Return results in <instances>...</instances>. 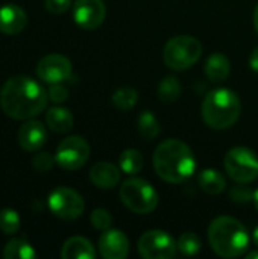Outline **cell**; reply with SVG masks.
Here are the masks:
<instances>
[{"label":"cell","instance_id":"cell-37","mask_svg":"<svg viewBox=\"0 0 258 259\" xmlns=\"http://www.w3.org/2000/svg\"><path fill=\"white\" fill-rule=\"evenodd\" d=\"M252 200H254V203H255V208H257V211H258V190L255 191V193H254V199H252Z\"/></svg>","mask_w":258,"mask_h":259},{"label":"cell","instance_id":"cell-29","mask_svg":"<svg viewBox=\"0 0 258 259\" xmlns=\"http://www.w3.org/2000/svg\"><path fill=\"white\" fill-rule=\"evenodd\" d=\"M56 161H55V158L50 155V153H47V152H40L38 155H35V158L32 159V165H33V168L36 170V171H41V173H44V171H49L52 167H53V164H55Z\"/></svg>","mask_w":258,"mask_h":259},{"label":"cell","instance_id":"cell-4","mask_svg":"<svg viewBox=\"0 0 258 259\" xmlns=\"http://www.w3.org/2000/svg\"><path fill=\"white\" fill-rule=\"evenodd\" d=\"M240 112V99L228 88L211 90L202 102V118L207 126L216 131L231 127L239 120Z\"/></svg>","mask_w":258,"mask_h":259},{"label":"cell","instance_id":"cell-18","mask_svg":"<svg viewBox=\"0 0 258 259\" xmlns=\"http://www.w3.org/2000/svg\"><path fill=\"white\" fill-rule=\"evenodd\" d=\"M204 71H205V76L211 82H222L231 73V62L224 53L216 52V53H211L208 59L205 61Z\"/></svg>","mask_w":258,"mask_h":259},{"label":"cell","instance_id":"cell-3","mask_svg":"<svg viewBox=\"0 0 258 259\" xmlns=\"http://www.w3.org/2000/svg\"><path fill=\"white\" fill-rule=\"evenodd\" d=\"M208 243L216 255L227 259L239 258L249 247V234L237 219L222 215L210 223Z\"/></svg>","mask_w":258,"mask_h":259},{"label":"cell","instance_id":"cell-11","mask_svg":"<svg viewBox=\"0 0 258 259\" xmlns=\"http://www.w3.org/2000/svg\"><path fill=\"white\" fill-rule=\"evenodd\" d=\"M36 74L46 83H61L71 76V62L59 53H50L40 59Z\"/></svg>","mask_w":258,"mask_h":259},{"label":"cell","instance_id":"cell-23","mask_svg":"<svg viewBox=\"0 0 258 259\" xmlns=\"http://www.w3.org/2000/svg\"><path fill=\"white\" fill-rule=\"evenodd\" d=\"M137 129H138V134L141 135V138L149 140V141L157 138L161 131L160 123L152 111H143L140 114L138 121H137Z\"/></svg>","mask_w":258,"mask_h":259},{"label":"cell","instance_id":"cell-6","mask_svg":"<svg viewBox=\"0 0 258 259\" xmlns=\"http://www.w3.org/2000/svg\"><path fill=\"white\" fill-rule=\"evenodd\" d=\"M122 203L135 214H151L158 206V193L144 179L131 178L120 187Z\"/></svg>","mask_w":258,"mask_h":259},{"label":"cell","instance_id":"cell-16","mask_svg":"<svg viewBox=\"0 0 258 259\" xmlns=\"http://www.w3.org/2000/svg\"><path fill=\"white\" fill-rule=\"evenodd\" d=\"M27 23V15L26 12L14 5L8 3L0 8V32L6 35H15L24 29Z\"/></svg>","mask_w":258,"mask_h":259},{"label":"cell","instance_id":"cell-32","mask_svg":"<svg viewBox=\"0 0 258 259\" xmlns=\"http://www.w3.org/2000/svg\"><path fill=\"white\" fill-rule=\"evenodd\" d=\"M231 199H233L234 202L245 203V202H249L251 199H254V193H252L249 188H245V187H236V188L231 191Z\"/></svg>","mask_w":258,"mask_h":259},{"label":"cell","instance_id":"cell-36","mask_svg":"<svg viewBox=\"0 0 258 259\" xmlns=\"http://www.w3.org/2000/svg\"><path fill=\"white\" fill-rule=\"evenodd\" d=\"M246 258L248 259L258 258V250H254V252H249V253H246Z\"/></svg>","mask_w":258,"mask_h":259},{"label":"cell","instance_id":"cell-20","mask_svg":"<svg viewBox=\"0 0 258 259\" xmlns=\"http://www.w3.org/2000/svg\"><path fill=\"white\" fill-rule=\"evenodd\" d=\"M198 184L201 187V190L210 196H216L220 194L225 187H227V181L225 178L214 168H207L204 170L199 178H198Z\"/></svg>","mask_w":258,"mask_h":259},{"label":"cell","instance_id":"cell-5","mask_svg":"<svg viewBox=\"0 0 258 259\" xmlns=\"http://www.w3.org/2000/svg\"><path fill=\"white\" fill-rule=\"evenodd\" d=\"M202 55V44L190 35H178L170 38L163 50L164 64L176 71H184L195 65Z\"/></svg>","mask_w":258,"mask_h":259},{"label":"cell","instance_id":"cell-26","mask_svg":"<svg viewBox=\"0 0 258 259\" xmlns=\"http://www.w3.org/2000/svg\"><path fill=\"white\" fill-rule=\"evenodd\" d=\"M176 246H178V252L186 255V256H193L196 253L201 252V247H202V243H201V238L193 234V232H186L182 234L178 241H176Z\"/></svg>","mask_w":258,"mask_h":259},{"label":"cell","instance_id":"cell-10","mask_svg":"<svg viewBox=\"0 0 258 259\" xmlns=\"http://www.w3.org/2000/svg\"><path fill=\"white\" fill-rule=\"evenodd\" d=\"M90 158V146L88 143L78 135L64 138L55 153L56 164L64 170H78Z\"/></svg>","mask_w":258,"mask_h":259},{"label":"cell","instance_id":"cell-2","mask_svg":"<svg viewBox=\"0 0 258 259\" xmlns=\"http://www.w3.org/2000/svg\"><path fill=\"white\" fill-rule=\"evenodd\" d=\"M154 168L164 182L181 184L195 173L196 159L184 141L172 138L163 141L155 149Z\"/></svg>","mask_w":258,"mask_h":259},{"label":"cell","instance_id":"cell-9","mask_svg":"<svg viewBox=\"0 0 258 259\" xmlns=\"http://www.w3.org/2000/svg\"><path fill=\"white\" fill-rule=\"evenodd\" d=\"M176 252V241L164 231H148L138 240V253L144 259H172Z\"/></svg>","mask_w":258,"mask_h":259},{"label":"cell","instance_id":"cell-35","mask_svg":"<svg viewBox=\"0 0 258 259\" xmlns=\"http://www.w3.org/2000/svg\"><path fill=\"white\" fill-rule=\"evenodd\" d=\"M252 240H254V243H255V246L258 247V226L254 229V232H252Z\"/></svg>","mask_w":258,"mask_h":259},{"label":"cell","instance_id":"cell-28","mask_svg":"<svg viewBox=\"0 0 258 259\" xmlns=\"http://www.w3.org/2000/svg\"><path fill=\"white\" fill-rule=\"evenodd\" d=\"M90 222H91V225H93L94 229L103 232V231H106V229L111 228V225H113V215L105 208H96L91 212V215H90Z\"/></svg>","mask_w":258,"mask_h":259},{"label":"cell","instance_id":"cell-19","mask_svg":"<svg viewBox=\"0 0 258 259\" xmlns=\"http://www.w3.org/2000/svg\"><path fill=\"white\" fill-rule=\"evenodd\" d=\"M46 123L55 134H67L73 127V115L67 108L53 106L46 114Z\"/></svg>","mask_w":258,"mask_h":259},{"label":"cell","instance_id":"cell-27","mask_svg":"<svg viewBox=\"0 0 258 259\" xmlns=\"http://www.w3.org/2000/svg\"><path fill=\"white\" fill-rule=\"evenodd\" d=\"M20 229V215L11 208L0 209V231L6 235H14Z\"/></svg>","mask_w":258,"mask_h":259},{"label":"cell","instance_id":"cell-15","mask_svg":"<svg viewBox=\"0 0 258 259\" xmlns=\"http://www.w3.org/2000/svg\"><path fill=\"white\" fill-rule=\"evenodd\" d=\"M120 167L108 161H100L90 168V181L100 190H111L120 182Z\"/></svg>","mask_w":258,"mask_h":259},{"label":"cell","instance_id":"cell-31","mask_svg":"<svg viewBox=\"0 0 258 259\" xmlns=\"http://www.w3.org/2000/svg\"><path fill=\"white\" fill-rule=\"evenodd\" d=\"M67 97H68V93H67V90H65L62 85H59V83H52V87L49 88V99H50L52 102H55V103H62V102L67 100Z\"/></svg>","mask_w":258,"mask_h":259},{"label":"cell","instance_id":"cell-33","mask_svg":"<svg viewBox=\"0 0 258 259\" xmlns=\"http://www.w3.org/2000/svg\"><path fill=\"white\" fill-rule=\"evenodd\" d=\"M249 65H251L252 71L258 73V47L257 49H254V52H252L251 56H249Z\"/></svg>","mask_w":258,"mask_h":259},{"label":"cell","instance_id":"cell-21","mask_svg":"<svg viewBox=\"0 0 258 259\" xmlns=\"http://www.w3.org/2000/svg\"><path fill=\"white\" fill-rule=\"evenodd\" d=\"M36 256L33 246L24 238H12L6 243L3 249V258L5 259H33Z\"/></svg>","mask_w":258,"mask_h":259},{"label":"cell","instance_id":"cell-30","mask_svg":"<svg viewBox=\"0 0 258 259\" xmlns=\"http://www.w3.org/2000/svg\"><path fill=\"white\" fill-rule=\"evenodd\" d=\"M71 6V0H44V8L52 14H64Z\"/></svg>","mask_w":258,"mask_h":259},{"label":"cell","instance_id":"cell-7","mask_svg":"<svg viewBox=\"0 0 258 259\" xmlns=\"http://www.w3.org/2000/svg\"><path fill=\"white\" fill-rule=\"evenodd\" d=\"M224 165L228 176L237 184H251L258 178V156L248 147L228 150Z\"/></svg>","mask_w":258,"mask_h":259},{"label":"cell","instance_id":"cell-8","mask_svg":"<svg viewBox=\"0 0 258 259\" xmlns=\"http://www.w3.org/2000/svg\"><path fill=\"white\" fill-rule=\"evenodd\" d=\"M47 205L50 212L61 220H76L84 214L85 209L82 196L67 187L53 190L49 196Z\"/></svg>","mask_w":258,"mask_h":259},{"label":"cell","instance_id":"cell-1","mask_svg":"<svg viewBox=\"0 0 258 259\" xmlns=\"http://www.w3.org/2000/svg\"><path fill=\"white\" fill-rule=\"evenodd\" d=\"M49 94L33 79L14 76L0 90V105L3 112L15 120H27L44 111Z\"/></svg>","mask_w":258,"mask_h":259},{"label":"cell","instance_id":"cell-22","mask_svg":"<svg viewBox=\"0 0 258 259\" xmlns=\"http://www.w3.org/2000/svg\"><path fill=\"white\" fill-rule=\"evenodd\" d=\"M144 165V159L143 155L135 150V149H126L120 153L119 156V167L123 173L129 175V176H135L141 171Z\"/></svg>","mask_w":258,"mask_h":259},{"label":"cell","instance_id":"cell-12","mask_svg":"<svg viewBox=\"0 0 258 259\" xmlns=\"http://www.w3.org/2000/svg\"><path fill=\"white\" fill-rule=\"evenodd\" d=\"M106 15L103 0H76L73 5V18L85 30L97 29Z\"/></svg>","mask_w":258,"mask_h":259},{"label":"cell","instance_id":"cell-14","mask_svg":"<svg viewBox=\"0 0 258 259\" xmlns=\"http://www.w3.org/2000/svg\"><path fill=\"white\" fill-rule=\"evenodd\" d=\"M18 144L26 152L40 150L47 141V131L44 124L38 120H29L23 126H20L18 132Z\"/></svg>","mask_w":258,"mask_h":259},{"label":"cell","instance_id":"cell-13","mask_svg":"<svg viewBox=\"0 0 258 259\" xmlns=\"http://www.w3.org/2000/svg\"><path fill=\"white\" fill-rule=\"evenodd\" d=\"M99 253L105 259H125L129 255V240L117 229H106L99 238Z\"/></svg>","mask_w":258,"mask_h":259},{"label":"cell","instance_id":"cell-34","mask_svg":"<svg viewBox=\"0 0 258 259\" xmlns=\"http://www.w3.org/2000/svg\"><path fill=\"white\" fill-rule=\"evenodd\" d=\"M254 29L258 33V5L255 6V11H254Z\"/></svg>","mask_w":258,"mask_h":259},{"label":"cell","instance_id":"cell-17","mask_svg":"<svg viewBox=\"0 0 258 259\" xmlns=\"http://www.w3.org/2000/svg\"><path fill=\"white\" fill-rule=\"evenodd\" d=\"M62 259H94L96 250L93 244L84 237H71L68 238L61 249Z\"/></svg>","mask_w":258,"mask_h":259},{"label":"cell","instance_id":"cell-24","mask_svg":"<svg viewBox=\"0 0 258 259\" xmlns=\"http://www.w3.org/2000/svg\"><path fill=\"white\" fill-rule=\"evenodd\" d=\"M111 102H113V105L116 108L123 109V111H129V109H132L137 105L138 93L134 88H131V87H122V88H117L113 93Z\"/></svg>","mask_w":258,"mask_h":259},{"label":"cell","instance_id":"cell-25","mask_svg":"<svg viewBox=\"0 0 258 259\" xmlns=\"http://www.w3.org/2000/svg\"><path fill=\"white\" fill-rule=\"evenodd\" d=\"M181 96V83L175 76H166L158 85V97L164 103H173Z\"/></svg>","mask_w":258,"mask_h":259}]
</instances>
